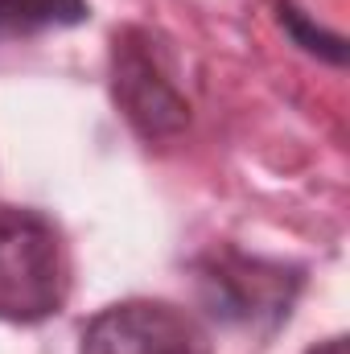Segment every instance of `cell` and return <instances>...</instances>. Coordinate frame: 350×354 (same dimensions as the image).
Returning <instances> with one entry per match:
<instances>
[{"label":"cell","mask_w":350,"mask_h":354,"mask_svg":"<svg viewBox=\"0 0 350 354\" xmlns=\"http://www.w3.org/2000/svg\"><path fill=\"white\" fill-rule=\"evenodd\" d=\"M87 17V0H0V41L33 37L46 29H71Z\"/></svg>","instance_id":"5"},{"label":"cell","mask_w":350,"mask_h":354,"mask_svg":"<svg viewBox=\"0 0 350 354\" xmlns=\"http://www.w3.org/2000/svg\"><path fill=\"white\" fill-rule=\"evenodd\" d=\"M305 354H347V338H326V342L309 346Z\"/></svg>","instance_id":"7"},{"label":"cell","mask_w":350,"mask_h":354,"mask_svg":"<svg viewBox=\"0 0 350 354\" xmlns=\"http://www.w3.org/2000/svg\"><path fill=\"white\" fill-rule=\"evenodd\" d=\"M194 288L202 309L223 326H276L301 292V268L239 248H210L194 260Z\"/></svg>","instance_id":"3"},{"label":"cell","mask_w":350,"mask_h":354,"mask_svg":"<svg viewBox=\"0 0 350 354\" xmlns=\"http://www.w3.org/2000/svg\"><path fill=\"white\" fill-rule=\"evenodd\" d=\"M107 79H111V99L128 128L149 140H174L177 132L190 124V99L174 83V66L165 46L140 29L124 25L111 37V58H107Z\"/></svg>","instance_id":"2"},{"label":"cell","mask_w":350,"mask_h":354,"mask_svg":"<svg viewBox=\"0 0 350 354\" xmlns=\"http://www.w3.org/2000/svg\"><path fill=\"white\" fill-rule=\"evenodd\" d=\"M79 354H198L194 322L169 301H120L83 326Z\"/></svg>","instance_id":"4"},{"label":"cell","mask_w":350,"mask_h":354,"mask_svg":"<svg viewBox=\"0 0 350 354\" xmlns=\"http://www.w3.org/2000/svg\"><path fill=\"white\" fill-rule=\"evenodd\" d=\"M71 292L58 227L37 210L0 214V322L33 326L54 317Z\"/></svg>","instance_id":"1"},{"label":"cell","mask_w":350,"mask_h":354,"mask_svg":"<svg viewBox=\"0 0 350 354\" xmlns=\"http://www.w3.org/2000/svg\"><path fill=\"white\" fill-rule=\"evenodd\" d=\"M276 17H280V29L293 37V46H301V50H305V54H313V58H326V62L342 66L347 46H342V37H338V33L322 29L313 17H305V12H301L293 0H280V4H276Z\"/></svg>","instance_id":"6"}]
</instances>
